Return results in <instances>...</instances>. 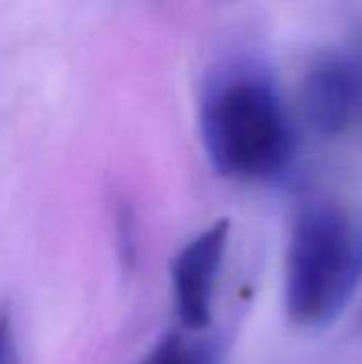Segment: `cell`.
Wrapping results in <instances>:
<instances>
[{"mask_svg":"<svg viewBox=\"0 0 362 364\" xmlns=\"http://www.w3.org/2000/svg\"><path fill=\"white\" fill-rule=\"evenodd\" d=\"M201 136L213 168L239 181L280 177L297 151L294 124L275 79L247 62L207 85Z\"/></svg>","mask_w":362,"mask_h":364,"instance_id":"cell-1","label":"cell"},{"mask_svg":"<svg viewBox=\"0 0 362 364\" xmlns=\"http://www.w3.org/2000/svg\"><path fill=\"white\" fill-rule=\"evenodd\" d=\"M362 286V215L314 203L294 220L284 262V309L303 331L335 324Z\"/></svg>","mask_w":362,"mask_h":364,"instance_id":"cell-2","label":"cell"},{"mask_svg":"<svg viewBox=\"0 0 362 364\" xmlns=\"http://www.w3.org/2000/svg\"><path fill=\"white\" fill-rule=\"evenodd\" d=\"M307 124L322 136H339L362 117V60L333 49L314 58L301 81Z\"/></svg>","mask_w":362,"mask_h":364,"instance_id":"cell-3","label":"cell"},{"mask_svg":"<svg viewBox=\"0 0 362 364\" xmlns=\"http://www.w3.org/2000/svg\"><path fill=\"white\" fill-rule=\"evenodd\" d=\"M230 241V220L222 218L188 241L171 264L179 322L190 331L211 324L213 294Z\"/></svg>","mask_w":362,"mask_h":364,"instance_id":"cell-4","label":"cell"},{"mask_svg":"<svg viewBox=\"0 0 362 364\" xmlns=\"http://www.w3.org/2000/svg\"><path fill=\"white\" fill-rule=\"evenodd\" d=\"M113 226L117 241V256L126 271H134L139 260V232H137V215L130 203L122 196L113 203Z\"/></svg>","mask_w":362,"mask_h":364,"instance_id":"cell-5","label":"cell"},{"mask_svg":"<svg viewBox=\"0 0 362 364\" xmlns=\"http://www.w3.org/2000/svg\"><path fill=\"white\" fill-rule=\"evenodd\" d=\"M228 343L226 337L215 333L205 339H198L192 348L186 350V364H224Z\"/></svg>","mask_w":362,"mask_h":364,"instance_id":"cell-6","label":"cell"},{"mask_svg":"<svg viewBox=\"0 0 362 364\" xmlns=\"http://www.w3.org/2000/svg\"><path fill=\"white\" fill-rule=\"evenodd\" d=\"M186 343L179 333H166L143 358L141 364H186Z\"/></svg>","mask_w":362,"mask_h":364,"instance_id":"cell-7","label":"cell"},{"mask_svg":"<svg viewBox=\"0 0 362 364\" xmlns=\"http://www.w3.org/2000/svg\"><path fill=\"white\" fill-rule=\"evenodd\" d=\"M0 364H19L13 326V307L6 299L0 301Z\"/></svg>","mask_w":362,"mask_h":364,"instance_id":"cell-8","label":"cell"}]
</instances>
